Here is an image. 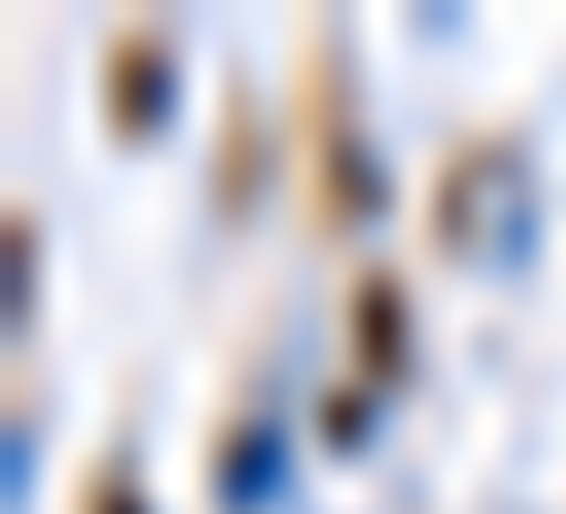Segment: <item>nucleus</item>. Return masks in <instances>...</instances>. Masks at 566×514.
Listing matches in <instances>:
<instances>
[{"mask_svg": "<svg viewBox=\"0 0 566 514\" xmlns=\"http://www.w3.org/2000/svg\"><path fill=\"white\" fill-rule=\"evenodd\" d=\"M350 319H360V360H371V370H402V289H391V279H360V308H350Z\"/></svg>", "mask_w": 566, "mask_h": 514, "instance_id": "obj_1", "label": "nucleus"}, {"mask_svg": "<svg viewBox=\"0 0 566 514\" xmlns=\"http://www.w3.org/2000/svg\"><path fill=\"white\" fill-rule=\"evenodd\" d=\"M11 319H31V227H11Z\"/></svg>", "mask_w": 566, "mask_h": 514, "instance_id": "obj_2", "label": "nucleus"}]
</instances>
